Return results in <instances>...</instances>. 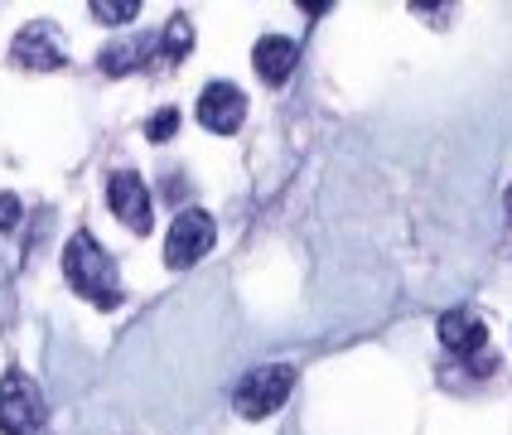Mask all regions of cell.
Instances as JSON below:
<instances>
[{"label": "cell", "instance_id": "cell-1", "mask_svg": "<svg viewBox=\"0 0 512 435\" xmlns=\"http://www.w3.org/2000/svg\"><path fill=\"white\" fill-rule=\"evenodd\" d=\"M63 281L97 310H116L121 305V271L87 232H73L68 247H63Z\"/></svg>", "mask_w": 512, "mask_h": 435}, {"label": "cell", "instance_id": "cell-2", "mask_svg": "<svg viewBox=\"0 0 512 435\" xmlns=\"http://www.w3.org/2000/svg\"><path fill=\"white\" fill-rule=\"evenodd\" d=\"M290 387H295V368L266 363V368H252V373L237 382L232 406H237V416H247V421H266V416H276V411L285 406Z\"/></svg>", "mask_w": 512, "mask_h": 435}, {"label": "cell", "instance_id": "cell-3", "mask_svg": "<svg viewBox=\"0 0 512 435\" xmlns=\"http://www.w3.org/2000/svg\"><path fill=\"white\" fill-rule=\"evenodd\" d=\"M44 426V392L20 368L0 377V435H34Z\"/></svg>", "mask_w": 512, "mask_h": 435}, {"label": "cell", "instance_id": "cell-4", "mask_svg": "<svg viewBox=\"0 0 512 435\" xmlns=\"http://www.w3.org/2000/svg\"><path fill=\"white\" fill-rule=\"evenodd\" d=\"M213 213H203V208H184V213H174L170 223V237H165V266L170 271H189V266H199L208 252H213Z\"/></svg>", "mask_w": 512, "mask_h": 435}, {"label": "cell", "instance_id": "cell-5", "mask_svg": "<svg viewBox=\"0 0 512 435\" xmlns=\"http://www.w3.org/2000/svg\"><path fill=\"white\" fill-rule=\"evenodd\" d=\"M440 344L459 353V358H469L474 363V373H493L498 368V358L484 353L488 348V329L479 315H469V310H445L440 315Z\"/></svg>", "mask_w": 512, "mask_h": 435}, {"label": "cell", "instance_id": "cell-6", "mask_svg": "<svg viewBox=\"0 0 512 435\" xmlns=\"http://www.w3.org/2000/svg\"><path fill=\"white\" fill-rule=\"evenodd\" d=\"M107 203H112V213L121 218V228H131V232H150V189H145V179L141 174H131V170H116L112 179H107Z\"/></svg>", "mask_w": 512, "mask_h": 435}, {"label": "cell", "instance_id": "cell-7", "mask_svg": "<svg viewBox=\"0 0 512 435\" xmlns=\"http://www.w3.org/2000/svg\"><path fill=\"white\" fill-rule=\"evenodd\" d=\"M10 58H15L20 68H39V73H49V68H63V63H68L49 20H34V25L20 29L15 44H10Z\"/></svg>", "mask_w": 512, "mask_h": 435}, {"label": "cell", "instance_id": "cell-8", "mask_svg": "<svg viewBox=\"0 0 512 435\" xmlns=\"http://www.w3.org/2000/svg\"><path fill=\"white\" fill-rule=\"evenodd\" d=\"M242 116H247V97H242V87L232 83H208L199 97V121L213 131V136H232L237 126H242Z\"/></svg>", "mask_w": 512, "mask_h": 435}, {"label": "cell", "instance_id": "cell-9", "mask_svg": "<svg viewBox=\"0 0 512 435\" xmlns=\"http://www.w3.org/2000/svg\"><path fill=\"white\" fill-rule=\"evenodd\" d=\"M295 58H300V49H295V39H285V34H266V39H256V49H252L256 78L271 87H281L285 78L295 73Z\"/></svg>", "mask_w": 512, "mask_h": 435}, {"label": "cell", "instance_id": "cell-10", "mask_svg": "<svg viewBox=\"0 0 512 435\" xmlns=\"http://www.w3.org/2000/svg\"><path fill=\"white\" fill-rule=\"evenodd\" d=\"M145 39H126V44H112V49H102L97 54V68L102 73H112V78H121V73H131V68H141L145 63Z\"/></svg>", "mask_w": 512, "mask_h": 435}, {"label": "cell", "instance_id": "cell-11", "mask_svg": "<svg viewBox=\"0 0 512 435\" xmlns=\"http://www.w3.org/2000/svg\"><path fill=\"white\" fill-rule=\"evenodd\" d=\"M189 49H194V20H189V15H170V25L160 34V54L189 58Z\"/></svg>", "mask_w": 512, "mask_h": 435}, {"label": "cell", "instance_id": "cell-12", "mask_svg": "<svg viewBox=\"0 0 512 435\" xmlns=\"http://www.w3.org/2000/svg\"><path fill=\"white\" fill-rule=\"evenodd\" d=\"M87 15H92L97 25H126V20L141 15V0H92Z\"/></svg>", "mask_w": 512, "mask_h": 435}, {"label": "cell", "instance_id": "cell-13", "mask_svg": "<svg viewBox=\"0 0 512 435\" xmlns=\"http://www.w3.org/2000/svg\"><path fill=\"white\" fill-rule=\"evenodd\" d=\"M145 136L155 145H165V141H174L179 136V107H160V112L150 116V126H145Z\"/></svg>", "mask_w": 512, "mask_h": 435}, {"label": "cell", "instance_id": "cell-14", "mask_svg": "<svg viewBox=\"0 0 512 435\" xmlns=\"http://www.w3.org/2000/svg\"><path fill=\"white\" fill-rule=\"evenodd\" d=\"M20 213H25V208H20V199H15V194H0V232L15 228V223H20Z\"/></svg>", "mask_w": 512, "mask_h": 435}, {"label": "cell", "instance_id": "cell-15", "mask_svg": "<svg viewBox=\"0 0 512 435\" xmlns=\"http://www.w3.org/2000/svg\"><path fill=\"white\" fill-rule=\"evenodd\" d=\"M300 10H305V15H324V10H329V0H300Z\"/></svg>", "mask_w": 512, "mask_h": 435}, {"label": "cell", "instance_id": "cell-16", "mask_svg": "<svg viewBox=\"0 0 512 435\" xmlns=\"http://www.w3.org/2000/svg\"><path fill=\"white\" fill-rule=\"evenodd\" d=\"M503 203H508V223H512V184H508V199H503Z\"/></svg>", "mask_w": 512, "mask_h": 435}]
</instances>
